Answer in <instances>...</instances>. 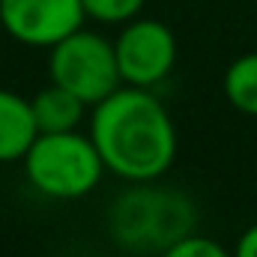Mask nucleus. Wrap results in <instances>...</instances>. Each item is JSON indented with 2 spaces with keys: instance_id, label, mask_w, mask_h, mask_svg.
<instances>
[{
  "instance_id": "10",
  "label": "nucleus",
  "mask_w": 257,
  "mask_h": 257,
  "mask_svg": "<svg viewBox=\"0 0 257 257\" xmlns=\"http://www.w3.org/2000/svg\"><path fill=\"white\" fill-rule=\"evenodd\" d=\"M84 12L90 21L99 24H126L132 18L141 15L147 0H81Z\"/></svg>"
},
{
  "instance_id": "5",
  "label": "nucleus",
  "mask_w": 257,
  "mask_h": 257,
  "mask_svg": "<svg viewBox=\"0 0 257 257\" xmlns=\"http://www.w3.org/2000/svg\"><path fill=\"white\" fill-rule=\"evenodd\" d=\"M114 51H117L123 84L153 90L177 66V36L165 21L138 15L126 24H120Z\"/></svg>"
},
{
  "instance_id": "1",
  "label": "nucleus",
  "mask_w": 257,
  "mask_h": 257,
  "mask_svg": "<svg viewBox=\"0 0 257 257\" xmlns=\"http://www.w3.org/2000/svg\"><path fill=\"white\" fill-rule=\"evenodd\" d=\"M90 138L111 174L126 183L162 180L177 159V126L147 87H117L93 105Z\"/></svg>"
},
{
  "instance_id": "7",
  "label": "nucleus",
  "mask_w": 257,
  "mask_h": 257,
  "mask_svg": "<svg viewBox=\"0 0 257 257\" xmlns=\"http://www.w3.org/2000/svg\"><path fill=\"white\" fill-rule=\"evenodd\" d=\"M39 128L33 120L30 99L0 87V165L21 162Z\"/></svg>"
},
{
  "instance_id": "3",
  "label": "nucleus",
  "mask_w": 257,
  "mask_h": 257,
  "mask_svg": "<svg viewBox=\"0 0 257 257\" xmlns=\"http://www.w3.org/2000/svg\"><path fill=\"white\" fill-rule=\"evenodd\" d=\"M27 183L51 200H78L99 189L105 162L90 132H39L21 159Z\"/></svg>"
},
{
  "instance_id": "4",
  "label": "nucleus",
  "mask_w": 257,
  "mask_h": 257,
  "mask_svg": "<svg viewBox=\"0 0 257 257\" xmlns=\"http://www.w3.org/2000/svg\"><path fill=\"white\" fill-rule=\"evenodd\" d=\"M48 51H51L48 54L51 81L75 93L90 108L108 99L117 87H123L114 39H105L102 33L78 27Z\"/></svg>"
},
{
  "instance_id": "8",
  "label": "nucleus",
  "mask_w": 257,
  "mask_h": 257,
  "mask_svg": "<svg viewBox=\"0 0 257 257\" xmlns=\"http://www.w3.org/2000/svg\"><path fill=\"white\" fill-rule=\"evenodd\" d=\"M30 108H33V120L39 132H69L84 123V114L90 105L51 81L30 99Z\"/></svg>"
},
{
  "instance_id": "9",
  "label": "nucleus",
  "mask_w": 257,
  "mask_h": 257,
  "mask_svg": "<svg viewBox=\"0 0 257 257\" xmlns=\"http://www.w3.org/2000/svg\"><path fill=\"white\" fill-rule=\"evenodd\" d=\"M224 96L227 102L245 114L257 117V51L236 57L224 72Z\"/></svg>"
},
{
  "instance_id": "2",
  "label": "nucleus",
  "mask_w": 257,
  "mask_h": 257,
  "mask_svg": "<svg viewBox=\"0 0 257 257\" xmlns=\"http://www.w3.org/2000/svg\"><path fill=\"white\" fill-rule=\"evenodd\" d=\"M197 209L180 189L150 183H128V189L108 209V230L132 254H162L177 239L194 233Z\"/></svg>"
},
{
  "instance_id": "6",
  "label": "nucleus",
  "mask_w": 257,
  "mask_h": 257,
  "mask_svg": "<svg viewBox=\"0 0 257 257\" xmlns=\"http://www.w3.org/2000/svg\"><path fill=\"white\" fill-rule=\"evenodd\" d=\"M84 21L81 0H0L3 33L27 48H54Z\"/></svg>"
},
{
  "instance_id": "12",
  "label": "nucleus",
  "mask_w": 257,
  "mask_h": 257,
  "mask_svg": "<svg viewBox=\"0 0 257 257\" xmlns=\"http://www.w3.org/2000/svg\"><path fill=\"white\" fill-rule=\"evenodd\" d=\"M233 257H257V224H251V227L239 236V242H236V248H233Z\"/></svg>"
},
{
  "instance_id": "11",
  "label": "nucleus",
  "mask_w": 257,
  "mask_h": 257,
  "mask_svg": "<svg viewBox=\"0 0 257 257\" xmlns=\"http://www.w3.org/2000/svg\"><path fill=\"white\" fill-rule=\"evenodd\" d=\"M159 257H233V251H227L221 242L200 236V233H189L183 239H177L174 245H168Z\"/></svg>"
}]
</instances>
